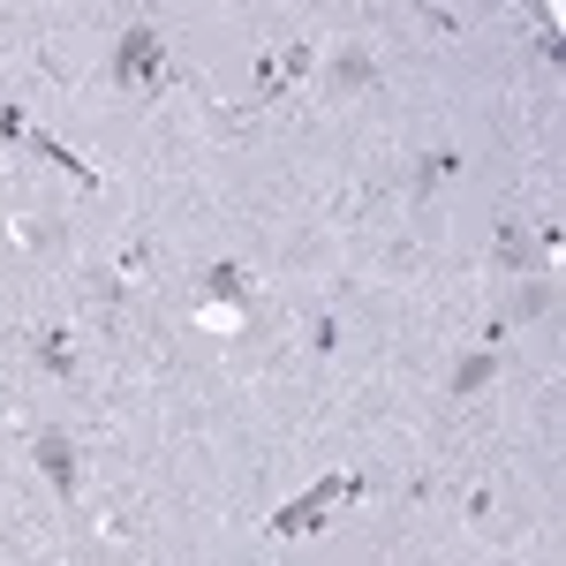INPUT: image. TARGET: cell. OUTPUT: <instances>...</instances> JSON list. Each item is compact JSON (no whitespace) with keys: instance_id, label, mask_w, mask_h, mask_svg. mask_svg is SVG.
I'll return each instance as SVG.
<instances>
[{"instance_id":"obj_16","label":"cell","mask_w":566,"mask_h":566,"mask_svg":"<svg viewBox=\"0 0 566 566\" xmlns=\"http://www.w3.org/2000/svg\"><path fill=\"white\" fill-rule=\"evenodd\" d=\"M431 499H438V476H431V469H416V476H408V506H431Z\"/></svg>"},{"instance_id":"obj_10","label":"cell","mask_w":566,"mask_h":566,"mask_svg":"<svg viewBox=\"0 0 566 566\" xmlns=\"http://www.w3.org/2000/svg\"><path fill=\"white\" fill-rule=\"evenodd\" d=\"M23 144L39 151L45 167H61V175L76 181V189H98V167H91V159H76V151H69V144H61V136H53V129H31V136H23Z\"/></svg>"},{"instance_id":"obj_15","label":"cell","mask_w":566,"mask_h":566,"mask_svg":"<svg viewBox=\"0 0 566 566\" xmlns=\"http://www.w3.org/2000/svg\"><path fill=\"white\" fill-rule=\"evenodd\" d=\"M0 136H8V144H23V136H31V122H23V106H8V98H0Z\"/></svg>"},{"instance_id":"obj_6","label":"cell","mask_w":566,"mask_h":566,"mask_svg":"<svg viewBox=\"0 0 566 566\" xmlns=\"http://www.w3.org/2000/svg\"><path fill=\"white\" fill-rule=\"evenodd\" d=\"M453 175H461V151H453V144H431V151L408 167V205H438V189Z\"/></svg>"},{"instance_id":"obj_4","label":"cell","mask_w":566,"mask_h":566,"mask_svg":"<svg viewBox=\"0 0 566 566\" xmlns=\"http://www.w3.org/2000/svg\"><path fill=\"white\" fill-rule=\"evenodd\" d=\"M378 76H386V69H378V53L363 39L333 45V61H325V91H333V98H363V91H378Z\"/></svg>"},{"instance_id":"obj_2","label":"cell","mask_w":566,"mask_h":566,"mask_svg":"<svg viewBox=\"0 0 566 566\" xmlns=\"http://www.w3.org/2000/svg\"><path fill=\"white\" fill-rule=\"evenodd\" d=\"M363 491H370V476H325V483H310L295 506H280L264 528H272V536H310V528H325V514H333L340 499H363Z\"/></svg>"},{"instance_id":"obj_8","label":"cell","mask_w":566,"mask_h":566,"mask_svg":"<svg viewBox=\"0 0 566 566\" xmlns=\"http://www.w3.org/2000/svg\"><path fill=\"white\" fill-rule=\"evenodd\" d=\"M31 363H39L45 378L76 386V340H69V325H39V333H31Z\"/></svg>"},{"instance_id":"obj_3","label":"cell","mask_w":566,"mask_h":566,"mask_svg":"<svg viewBox=\"0 0 566 566\" xmlns=\"http://www.w3.org/2000/svg\"><path fill=\"white\" fill-rule=\"evenodd\" d=\"M31 461H39V476L53 483V499L76 506V483H84V453H76V438H69V431H39V438H31Z\"/></svg>"},{"instance_id":"obj_13","label":"cell","mask_w":566,"mask_h":566,"mask_svg":"<svg viewBox=\"0 0 566 566\" xmlns=\"http://www.w3.org/2000/svg\"><path fill=\"white\" fill-rule=\"evenodd\" d=\"M136 272H151V234H144V227L114 250V280H136Z\"/></svg>"},{"instance_id":"obj_7","label":"cell","mask_w":566,"mask_h":566,"mask_svg":"<svg viewBox=\"0 0 566 566\" xmlns=\"http://www.w3.org/2000/svg\"><path fill=\"white\" fill-rule=\"evenodd\" d=\"M491 386H499V348H469L446 370V392H453V400H483Z\"/></svg>"},{"instance_id":"obj_9","label":"cell","mask_w":566,"mask_h":566,"mask_svg":"<svg viewBox=\"0 0 566 566\" xmlns=\"http://www.w3.org/2000/svg\"><path fill=\"white\" fill-rule=\"evenodd\" d=\"M559 310V287H552V272H528L522 287H514V303H506V325H544Z\"/></svg>"},{"instance_id":"obj_11","label":"cell","mask_w":566,"mask_h":566,"mask_svg":"<svg viewBox=\"0 0 566 566\" xmlns=\"http://www.w3.org/2000/svg\"><path fill=\"white\" fill-rule=\"evenodd\" d=\"M205 295L219 310H250V272L242 264H205Z\"/></svg>"},{"instance_id":"obj_12","label":"cell","mask_w":566,"mask_h":566,"mask_svg":"<svg viewBox=\"0 0 566 566\" xmlns=\"http://www.w3.org/2000/svg\"><path fill=\"white\" fill-rule=\"evenodd\" d=\"M310 76H317V45H310V39L280 45V84L295 91V84H310Z\"/></svg>"},{"instance_id":"obj_14","label":"cell","mask_w":566,"mask_h":566,"mask_svg":"<svg viewBox=\"0 0 566 566\" xmlns=\"http://www.w3.org/2000/svg\"><path fill=\"white\" fill-rule=\"evenodd\" d=\"M340 340H348L340 317H310V348H317V355H340Z\"/></svg>"},{"instance_id":"obj_5","label":"cell","mask_w":566,"mask_h":566,"mask_svg":"<svg viewBox=\"0 0 566 566\" xmlns=\"http://www.w3.org/2000/svg\"><path fill=\"white\" fill-rule=\"evenodd\" d=\"M491 264H499V272H514V280L544 272V250H536V234H528L522 212H499V227H491Z\"/></svg>"},{"instance_id":"obj_17","label":"cell","mask_w":566,"mask_h":566,"mask_svg":"<svg viewBox=\"0 0 566 566\" xmlns=\"http://www.w3.org/2000/svg\"><path fill=\"white\" fill-rule=\"evenodd\" d=\"M219 566H242V559H219Z\"/></svg>"},{"instance_id":"obj_1","label":"cell","mask_w":566,"mask_h":566,"mask_svg":"<svg viewBox=\"0 0 566 566\" xmlns=\"http://www.w3.org/2000/svg\"><path fill=\"white\" fill-rule=\"evenodd\" d=\"M114 84H129V91H159L167 84V39H159V23H122Z\"/></svg>"}]
</instances>
